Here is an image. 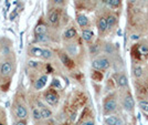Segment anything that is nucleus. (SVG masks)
I'll return each mask as SVG.
<instances>
[{
    "instance_id": "obj_1",
    "label": "nucleus",
    "mask_w": 148,
    "mask_h": 125,
    "mask_svg": "<svg viewBox=\"0 0 148 125\" xmlns=\"http://www.w3.org/2000/svg\"><path fill=\"white\" fill-rule=\"evenodd\" d=\"M14 71V63L12 60L7 59L3 60L0 64V76L2 78H9L13 74Z\"/></svg>"
},
{
    "instance_id": "obj_2",
    "label": "nucleus",
    "mask_w": 148,
    "mask_h": 125,
    "mask_svg": "<svg viewBox=\"0 0 148 125\" xmlns=\"http://www.w3.org/2000/svg\"><path fill=\"white\" fill-rule=\"evenodd\" d=\"M110 67H111V62L105 56L97 58L92 62V68L94 70H97V71H104V70L108 69Z\"/></svg>"
},
{
    "instance_id": "obj_3",
    "label": "nucleus",
    "mask_w": 148,
    "mask_h": 125,
    "mask_svg": "<svg viewBox=\"0 0 148 125\" xmlns=\"http://www.w3.org/2000/svg\"><path fill=\"white\" fill-rule=\"evenodd\" d=\"M61 20V16L58 9H51L47 16V21L51 27H58Z\"/></svg>"
},
{
    "instance_id": "obj_4",
    "label": "nucleus",
    "mask_w": 148,
    "mask_h": 125,
    "mask_svg": "<svg viewBox=\"0 0 148 125\" xmlns=\"http://www.w3.org/2000/svg\"><path fill=\"white\" fill-rule=\"evenodd\" d=\"M43 99L45 103H48L49 105H56L59 102V94L56 93L53 89H49L44 92Z\"/></svg>"
},
{
    "instance_id": "obj_5",
    "label": "nucleus",
    "mask_w": 148,
    "mask_h": 125,
    "mask_svg": "<svg viewBox=\"0 0 148 125\" xmlns=\"http://www.w3.org/2000/svg\"><path fill=\"white\" fill-rule=\"evenodd\" d=\"M103 110L105 114H112L117 110V102L115 99H108L104 102L103 104Z\"/></svg>"
},
{
    "instance_id": "obj_6",
    "label": "nucleus",
    "mask_w": 148,
    "mask_h": 125,
    "mask_svg": "<svg viewBox=\"0 0 148 125\" xmlns=\"http://www.w3.org/2000/svg\"><path fill=\"white\" fill-rule=\"evenodd\" d=\"M14 114L19 120H25L29 115V112H28V109L23 104L18 103L14 106Z\"/></svg>"
},
{
    "instance_id": "obj_7",
    "label": "nucleus",
    "mask_w": 148,
    "mask_h": 125,
    "mask_svg": "<svg viewBox=\"0 0 148 125\" xmlns=\"http://www.w3.org/2000/svg\"><path fill=\"white\" fill-rule=\"evenodd\" d=\"M123 106L125 107L126 111L128 112H132L135 107V102H134V99L130 94H126V96L124 98L123 100Z\"/></svg>"
},
{
    "instance_id": "obj_8",
    "label": "nucleus",
    "mask_w": 148,
    "mask_h": 125,
    "mask_svg": "<svg viewBox=\"0 0 148 125\" xmlns=\"http://www.w3.org/2000/svg\"><path fill=\"white\" fill-rule=\"evenodd\" d=\"M59 58H60V60H61V62L66 67L69 69H72L74 67V62L72 61V59L69 56L68 53H65V52H59Z\"/></svg>"
},
{
    "instance_id": "obj_9",
    "label": "nucleus",
    "mask_w": 148,
    "mask_h": 125,
    "mask_svg": "<svg viewBox=\"0 0 148 125\" xmlns=\"http://www.w3.org/2000/svg\"><path fill=\"white\" fill-rule=\"evenodd\" d=\"M47 82H48V75H41L40 78H38L37 80L33 82V88H34V90H38V91L42 90L45 87Z\"/></svg>"
},
{
    "instance_id": "obj_10",
    "label": "nucleus",
    "mask_w": 148,
    "mask_h": 125,
    "mask_svg": "<svg viewBox=\"0 0 148 125\" xmlns=\"http://www.w3.org/2000/svg\"><path fill=\"white\" fill-rule=\"evenodd\" d=\"M105 124L106 125H124V121L116 115H110L105 117Z\"/></svg>"
},
{
    "instance_id": "obj_11",
    "label": "nucleus",
    "mask_w": 148,
    "mask_h": 125,
    "mask_svg": "<svg viewBox=\"0 0 148 125\" xmlns=\"http://www.w3.org/2000/svg\"><path fill=\"white\" fill-rule=\"evenodd\" d=\"M62 37H63L64 40H66V41L72 40V39H74V38L76 37V29L74 27H69L68 29L63 32V36Z\"/></svg>"
},
{
    "instance_id": "obj_12",
    "label": "nucleus",
    "mask_w": 148,
    "mask_h": 125,
    "mask_svg": "<svg viewBox=\"0 0 148 125\" xmlns=\"http://www.w3.org/2000/svg\"><path fill=\"white\" fill-rule=\"evenodd\" d=\"M48 25L45 23H38L34 28V34L36 36H40V34H48Z\"/></svg>"
},
{
    "instance_id": "obj_13",
    "label": "nucleus",
    "mask_w": 148,
    "mask_h": 125,
    "mask_svg": "<svg viewBox=\"0 0 148 125\" xmlns=\"http://www.w3.org/2000/svg\"><path fill=\"white\" fill-rule=\"evenodd\" d=\"M76 22L81 28H86L90 25V20L85 14H77L76 16Z\"/></svg>"
},
{
    "instance_id": "obj_14",
    "label": "nucleus",
    "mask_w": 148,
    "mask_h": 125,
    "mask_svg": "<svg viewBox=\"0 0 148 125\" xmlns=\"http://www.w3.org/2000/svg\"><path fill=\"white\" fill-rule=\"evenodd\" d=\"M97 28H99V33H104L106 30H108L107 28V21H106V18L104 17H101L97 21Z\"/></svg>"
},
{
    "instance_id": "obj_15",
    "label": "nucleus",
    "mask_w": 148,
    "mask_h": 125,
    "mask_svg": "<svg viewBox=\"0 0 148 125\" xmlns=\"http://www.w3.org/2000/svg\"><path fill=\"white\" fill-rule=\"evenodd\" d=\"M82 38L85 42H91L94 38V33L91 29H83L82 31Z\"/></svg>"
},
{
    "instance_id": "obj_16",
    "label": "nucleus",
    "mask_w": 148,
    "mask_h": 125,
    "mask_svg": "<svg viewBox=\"0 0 148 125\" xmlns=\"http://www.w3.org/2000/svg\"><path fill=\"white\" fill-rule=\"evenodd\" d=\"M116 83L119 88H124V87H127L128 84V80L126 78V75L124 74H118L117 79H116Z\"/></svg>"
},
{
    "instance_id": "obj_17",
    "label": "nucleus",
    "mask_w": 148,
    "mask_h": 125,
    "mask_svg": "<svg viewBox=\"0 0 148 125\" xmlns=\"http://www.w3.org/2000/svg\"><path fill=\"white\" fill-rule=\"evenodd\" d=\"M42 52H43V48H40V47H32L30 49V54L34 58H42Z\"/></svg>"
},
{
    "instance_id": "obj_18",
    "label": "nucleus",
    "mask_w": 148,
    "mask_h": 125,
    "mask_svg": "<svg viewBox=\"0 0 148 125\" xmlns=\"http://www.w3.org/2000/svg\"><path fill=\"white\" fill-rule=\"evenodd\" d=\"M40 110H41V114H42V119L43 120H49L52 117V112H51L49 107L43 105V106L40 107Z\"/></svg>"
},
{
    "instance_id": "obj_19",
    "label": "nucleus",
    "mask_w": 148,
    "mask_h": 125,
    "mask_svg": "<svg viewBox=\"0 0 148 125\" xmlns=\"http://www.w3.org/2000/svg\"><path fill=\"white\" fill-rule=\"evenodd\" d=\"M32 116L36 121H41L42 119V114H41V110L40 107L38 106H33L32 107Z\"/></svg>"
},
{
    "instance_id": "obj_20",
    "label": "nucleus",
    "mask_w": 148,
    "mask_h": 125,
    "mask_svg": "<svg viewBox=\"0 0 148 125\" xmlns=\"http://www.w3.org/2000/svg\"><path fill=\"white\" fill-rule=\"evenodd\" d=\"M50 41L49 34H40V36H36L34 38V42H39V43H47Z\"/></svg>"
},
{
    "instance_id": "obj_21",
    "label": "nucleus",
    "mask_w": 148,
    "mask_h": 125,
    "mask_svg": "<svg viewBox=\"0 0 148 125\" xmlns=\"http://www.w3.org/2000/svg\"><path fill=\"white\" fill-rule=\"evenodd\" d=\"M106 21H107V28H108V30H111L112 28L116 25L117 19H116V17H115L114 14H110V16L106 18Z\"/></svg>"
},
{
    "instance_id": "obj_22",
    "label": "nucleus",
    "mask_w": 148,
    "mask_h": 125,
    "mask_svg": "<svg viewBox=\"0 0 148 125\" xmlns=\"http://www.w3.org/2000/svg\"><path fill=\"white\" fill-rule=\"evenodd\" d=\"M53 58V52L48 49V48H43V52H42V59L44 60H51Z\"/></svg>"
},
{
    "instance_id": "obj_23",
    "label": "nucleus",
    "mask_w": 148,
    "mask_h": 125,
    "mask_svg": "<svg viewBox=\"0 0 148 125\" xmlns=\"http://www.w3.org/2000/svg\"><path fill=\"white\" fill-rule=\"evenodd\" d=\"M92 78L94 79V81H102V79H103V74L101 73V72H99L97 70H95L94 72H93V74H92Z\"/></svg>"
},
{
    "instance_id": "obj_24",
    "label": "nucleus",
    "mask_w": 148,
    "mask_h": 125,
    "mask_svg": "<svg viewBox=\"0 0 148 125\" xmlns=\"http://www.w3.org/2000/svg\"><path fill=\"white\" fill-rule=\"evenodd\" d=\"M137 50H138V53L139 54H143V56H146L148 54V47L147 45H139L138 48H137Z\"/></svg>"
},
{
    "instance_id": "obj_25",
    "label": "nucleus",
    "mask_w": 148,
    "mask_h": 125,
    "mask_svg": "<svg viewBox=\"0 0 148 125\" xmlns=\"http://www.w3.org/2000/svg\"><path fill=\"white\" fill-rule=\"evenodd\" d=\"M139 107H140V110H143L144 112L148 113V101L147 100L139 101Z\"/></svg>"
},
{
    "instance_id": "obj_26",
    "label": "nucleus",
    "mask_w": 148,
    "mask_h": 125,
    "mask_svg": "<svg viewBox=\"0 0 148 125\" xmlns=\"http://www.w3.org/2000/svg\"><path fill=\"white\" fill-rule=\"evenodd\" d=\"M133 72H134V75H135L136 78H140L143 75V69L142 67H139V65H136L134 70H133Z\"/></svg>"
},
{
    "instance_id": "obj_27",
    "label": "nucleus",
    "mask_w": 148,
    "mask_h": 125,
    "mask_svg": "<svg viewBox=\"0 0 148 125\" xmlns=\"http://www.w3.org/2000/svg\"><path fill=\"white\" fill-rule=\"evenodd\" d=\"M107 5L111 8H118L121 5V0H107Z\"/></svg>"
},
{
    "instance_id": "obj_28",
    "label": "nucleus",
    "mask_w": 148,
    "mask_h": 125,
    "mask_svg": "<svg viewBox=\"0 0 148 125\" xmlns=\"http://www.w3.org/2000/svg\"><path fill=\"white\" fill-rule=\"evenodd\" d=\"M104 51L106 53H108V54H112V53L114 52V48H113V45H112L111 43H107V44H105Z\"/></svg>"
},
{
    "instance_id": "obj_29",
    "label": "nucleus",
    "mask_w": 148,
    "mask_h": 125,
    "mask_svg": "<svg viewBox=\"0 0 148 125\" xmlns=\"http://www.w3.org/2000/svg\"><path fill=\"white\" fill-rule=\"evenodd\" d=\"M53 5H56V6H63L64 5V2H65V0H50Z\"/></svg>"
},
{
    "instance_id": "obj_30",
    "label": "nucleus",
    "mask_w": 148,
    "mask_h": 125,
    "mask_svg": "<svg viewBox=\"0 0 148 125\" xmlns=\"http://www.w3.org/2000/svg\"><path fill=\"white\" fill-rule=\"evenodd\" d=\"M97 52H99V45L97 44H93L92 47H91V53L97 54Z\"/></svg>"
},
{
    "instance_id": "obj_31",
    "label": "nucleus",
    "mask_w": 148,
    "mask_h": 125,
    "mask_svg": "<svg viewBox=\"0 0 148 125\" xmlns=\"http://www.w3.org/2000/svg\"><path fill=\"white\" fill-rule=\"evenodd\" d=\"M14 125H27V122H25V120H19L16 122Z\"/></svg>"
},
{
    "instance_id": "obj_32",
    "label": "nucleus",
    "mask_w": 148,
    "mask_h": 125,
    "mask_svg": "<svg viewBox=\"0 0 148 125\" xmlns=\"http://www.w3.org/2000/svg\"><path fill=\"white\" fill-rule=\"evenodd\" d=\"M81 125H95L93 121H86V122H83Z\"/></svg>"
},
{
    "instance_id": "obj_33",
    "label": "nucleus",
    "mask_w": 148,
    "mask_h": 125,
    "mask_svg": "<svg viewBox=\"0 0 148 125\" xmlns=\"http://www.w3.org/2000/svg\"><path fill=\"white\" fill-rule=\"evenodd\" d=\"M132 39H133V40H137V39H139V36H137V34H133V36H132Z\"/></svg>"
},
{
    "instance_id": "obj_34",
    "label": "nucleus",
    "mask_w": 148,
    "mask_h": 125,
    "mask_svg": "<svg viewBox=\"0 0 148 125\" xmlns=\"http://www.w3.org/2000/svg\"><path fill=\"white\" fill-rule=\"evenodd\" d=\"M128 1H130V3H135V2L137 1V0H128Z\"/></svg>"
},
{
    "instance_id": "obj_35",
    "label": "nucleus",
    "mask_w": 148,
    "mask_h": 125,
    "mask_svg": "<svg viewBox=\"0 0 148 125\" xmlns=\"http://www.w3.org/2000/svg\"><path fill=\"white\" fill-rule=\"evenodd\" d=\"M82 1H84V2H90L91 0H82Z\"/></svg>"
},
{
    "instance_id": "obj_36",
    "label": "nucleus",
    "mask_w": 148,
    "mask_h": 125,
    "mask_svg": "<svg viewBox=\"0 0 148 125\" xmlns=\"http://www.w3.org/2000/svg\"><path fill=\"white\" fill-rule=\"evenodd\" d=\"M1 62H2V61H1V59H0V64H1Z\"/></svg>"
},
{
    "instance_id": "obj_37",
    "label": "nucleus",
    "mask_w": 148,
    "mask_h": 125,
    "mask_svg": "<svg viewBox=\"0 0 148 125\" xmlns=\"http://www.w3.org/2000/svg\"><path fill=\"white\" fill-rule=\"evenodd\" d=\"M0 50H1V45H0Z\"/></svg>"
},
{
    "instance_id": "obj_38",
    "label": "nucleus",
    "mask_w": 148,
    "mask_h": 125,
    "mask_svg": "<svg viewBox=\"0 0 148 125\" xmlns=\"http://www.w3.org/2000/svg\"><path fill=\"white\" fill-rule=\"evenodd\" d=\"M143 1H146V0H143Z\"/></svg>"
},
{
    "instance_id": "obj_39",
    "label": "nucleus",
    "mask_w": 148,
    "mask_h": 125,
    "mask_svg": "<svg viewBox=\"0 0 148 125\" xmlns=\"http://www.w3.org/2000/svg\"><path fill=\"white\" fill-rule=\"evenodd\" d=\"M65 125H68V124H65Z\"/></svg>"
}]
</instances>
